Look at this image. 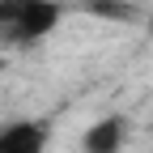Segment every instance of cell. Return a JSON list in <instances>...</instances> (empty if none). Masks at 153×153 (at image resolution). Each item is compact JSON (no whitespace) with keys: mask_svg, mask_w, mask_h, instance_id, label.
Segmentation results:
<instances>
[{"mask_svg":"<svg viewBox=\"0 0 153 153\" xmlns=\"http://www.w3.org/2000/svg\"><path fill=\"white\" fill-rule=\"evenodd\" d=\"M60 0H0V38L30 47L60 26Z\"/></svg>","mask_w":153,"mask_h":153,"instance_id":"6da1fadb","label":"cell"},{"mask_svg":"<svg viewBox=\"0 0 153 153\" xmlns=\"http://www.w3.org/2000/svg\"><path fill=\"white\" fill-rule=\"evenodd\" d=\"M51 128L38 119H9L0 123V153H47Z\"/></svg>","mask_w":153,"mask_h":153,"instance_id":"7a4b0ae2","label":"cell"},{"mask_svg":"<svg viewBox=\"0 0 153 153\" xmlns=\"http://www.w3.org/2000/svg\"><path fill=\"white\" fill-rule=\"evenodd\" d=\"M128 149V119L123 115H102L81 132V153H123Z\"/></svg>","mask_w":153,"mask_h":153,"instance_id":"3957f363","label":"cell"},{"mask_svg":"<svg viewBox=\"0 0 153 153\" xmlns=\"http://www.w3.org/2000/svg\"><path fill=\"white\" fill-rule=\"evenodd\" d=\"M89 13H102V17H132V9H119V0H89Z\"/></svg>","mask_w":153,"mask_h":153,"instance_id":"277c9868","label":"cell"},{"mask_svg":"<svg viewBox=\"0 0 153 153\" xmlns=\"http://www.w3.org/2000/svg\"><path fill=\"white\" fill-rule=\"evenodd\" d=\"M149 34H153V17H149Z\"/></svg>","mask_w":153,"mask_h":153,"instance_id":"5b68a950","label":"cell"}]
</instances>
